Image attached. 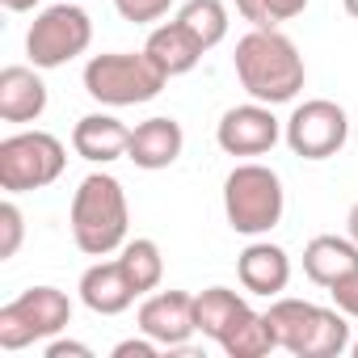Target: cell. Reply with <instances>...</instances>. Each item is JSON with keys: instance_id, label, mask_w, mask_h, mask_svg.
Segmentation results:
<instances>
[{"instance_id": "1", "label": "cell", "mask_w": 358, "mask_h": 358, "mask_svg": "<svg viewBox=\"0 0 358 358\" xmlns=\"http://www.w3.org/2000/svg\"><path fill=\"white\" fill-rule=\"evenodd\" d=\"M236 80L241 89L253 97V101H266V106H287L299 97L303 80H308V68H303V55L299 47L282 34V30H249L241 43H236Z\"/></svg>"}, {"instance_id": "13", "label": "cell", "mask_w": 358, "mask_h": 358, "mask_svg": "<svg viewBox=\"0 0 358 358\" xmlns=\"http://www.w3.org/2000/svg\"><path fill=\"white\" fill-rule=\"evenodd\" d=\"M182 148H186V131H182V122L169 118V114H156V118H148V122H139V127L131 131L127 160H131L135 169L156 173V169H169L177 156H182Z\"/></svg>"}, {"instance_id": "20", "label": "cell", "mask_w": 358, "mask_h": 358, "mask_svg": "<svg viewBox=\"0 0 358 358\" xmlns=\"http://www.w3.org/2000/svg\"><path fill=\"white\" fill-rule=\"evenodd\" d=\"M118 262H122V270H127V278H131V287H135L139 295H152V291L160 287V278H164L160 245H156V241H148V236L127 241V245L118 249Z\"/></svg>"}, {"instance_id": "25", "label": "cell", "mask_w": 358, "mask_h": 358, "mask_svg": "<svg viewBox=\"0 0 358 358\" xmlns=\"http://www.w3.org/2000/svg\"><path fill=\"white\" fill-rule=\"evenodd\" d=\"M329 295H333V308H341L345 316H354V320H358V274H350V278L333 282V287H329Z\"/></svg>"}, {"instance_id": "6", "label": "cell", "mask_w": 358, "mask_h": 358, "mask_svg": "<svg viewBox=\"0 0 358 358\" xmlns=\"http://www.w3.org/2000/svg\"><path fill=\"white\" fill-rule=\"evenodd\" d=\"M72 324V299L59 287H30L0 308V350H26L51 341Z\"/></svg>"}, {"instance_id": "2", "label": "cell", "mask_w": 358, "mask_h": 358, "mask_svg": "<svg viewBox=\"0 0 358 358\" xmlns=\"http://www.w3.org/2000/svg\"><path fill=\"white\" fill-rule=\"evenodd\" d=\"M72 241L89 257H110L127 245L131 207L122 194V182L110 173H89L72 194Z\"/></svg>"}, {"instance_id": "17", "label": "cell", "mask_w": 358, "mask_h": 358, "mask_svg": "<svg viewBox=\"0 0 358 358\" xmlns=\"http://www.w3.org/2000/svg\"><path fill=\"white\" fill-rule=\"evenodd\" d=\"M72 148L80 160L89 164H110L118 156H127L131 148V127L114 114H85L76 127H72Z\"/></svg>"}, {"instance_id": "22", "label": "cell", "mask_w": 358, "mask_h": 358, "mask_svg": "<svg viewBox=\"0 0 358 358\" xmlns=\"http://www.w3.org/2000/svg\"><path fill=\"white\" fill-rule=\"evenodd\" d=\"M308 9V0H236V13L257 30H278Z\"/></svg>"}, {"instance_id": "26", "label": "cell", "mask_w": 358, "mask_h": 358, "mask_svg": "<svg viewBox=\"0 0 358 358\" xmlns=\"http://www.w3.org/2000/svg\"><path fill=\"white\" fill-rule=\"evenodd\" d=\"M156 350H160V345L143 333V337H127V341H118V345H114V358H156Z\"/></svg>"}, {"instance_id": "23", "label": "cell", "mask_w": 358, "mask_h": 358, "mask_svg": "<svg viewBox=\"0 0 358 358\" xmlns=\"http://www.w3.org/2000/svg\"><path fill=\"white\" fill-rule=\"evenodd\" d=\"M22 236H26V215L17 211V203H0V262L17 257Z\"/></svg>"}, {"instance_id": "16", "label": "cell", "mask_w": 358, "mask_h": 358, "mask_svg": "<svg viewBox=\"0 0 358 358\" xmlns=\"http://www.w3.org/2000/svg\"><path fill=\"white\" fill-rule=\"evenodd\" d=\"M143 51H148V59L173 80V76H186V72H194L199 68V59L207 55V47L182 26V22H164V26H156L152 34H148V43H143Z\"/></svg>"}, {"instance_id": "19", "label": "cell", "mask_w": 358, "mask_h": 358, "mask_svg": "<svg viewBox=\"0 0 358 358\" xmlns=\"http://www.w3.org/2000/svg\"><path fill=\"white\" fill-rule=\"evenodd\" d=\"M249 312V299L236 295L232 287H207L203 295H194V324L203 337H211L220 345V337Z\"/></svg>"}, {"instance_id": "8", "label": "cell", "mask_w": 358, "mask_h": 358, "mask_svg": "<svg viewBox=\"0 0 358 358\" xmlns=\"http://www.w3.org/2000/svg\"><path fill=\"white\" fill-rule=\"evenodd\" d=\"M89 43H93V17L80 5H72V0H64V5H47L30 22V30H26V55L43 72L72 64L76 55L89 51Z\"/></svg>"}, {"instance_id": "27", "label": "cell", "mask_w": 358, "mask_h": 358, "mask_svg": "<svg viewBox=\"0 0 358 358\" xmlns=\"http://www.w3.org/2000/svg\"><path fill=\"white\" fill-rule=\"evenodd\" d=\"M47 358H93V350L85 341H68V337H51L47 341Z\"/></svg>"}, {"instance_id": "21", "label": "cell", "mask_w": 358, "mask_h": 358, "mask_svg": "<svg viewBox=\"0 0 358 358\" xmlns=\"http://www.w3.org/2000/svg\"><path fill=\"white\" fill-rule=\"evenodd\" d=\"M177 22H182L207 51L228 38V5L224 0H186V5L177 9Z\"/></svg>"}, {"instance_id": "31", "label": "cell", "mask_w": 358, "mask_h": 358, "mask_svg": "<svg viewBox=\"0 0 358 358\" xmlns=\"http://www.w3.org/2000/svg\"><path fill=\"white\" fill-rule=\"evenodd\" d=\"M350 354H354V358H358V341H350Z\"/></svg>"}, {"instance_id": "15", "label": "cell", "mask_w": 358, "mask_h": 358, "mask_svg": "<svg viewBox=\"0 0 358 358\" xmlns=\"http://www.w3.org/2000/svg\"><path fill=\"white\" fill-rule=\"evenodd\" d=\"M43 68L9 64L0 72V118L5 122H34L47 110V85L38 76Z\"/></svg>"}, {"instance_id": "4", "label": "cell", "mask_w": 358, "mask_h": 358, "mask_svg": "<svg viewBox=\"0 0 358 358\" xmlns=\"http://www.w3.org/2000/svg\"><path fill=\"white\" fill-rule=\"evenodd\" d=\"M287 211V190H282V177L270 164H236L224 182V215L228 228L241 236H266L270 228L282 224Z\"/></svg>"}, {"instance_id": "11", "label": "cell", "mask_w": 358, "mask_h": 358, "mask_svg": "<svg viewBox=\"0 0 358 358\" xmlns=\"http://www.w3.org/2000/svg\"><path fill=\"white\" fill-rule=\"evenodd\" d=\"M139 333H148L160 350H186V341L199 333L194 324V295L186 291H152L139 303Z\"/></svg>"}, {"instance_id": "10", "label": "cell", "mask_w": 358, "mask_h": 358, "mask_svg": "<svg viewBox=\"0 0 358 358\" xmlns=\"http://www.w3.org/2000/svg\"><path fill=\"white\" fill-rule=\"evenodd\" d=\"M278 139H282V122L274 118V106H266V101L232 106V110H224V118L215 127V143L228 156H266Z\"/></svg>"}, {"instance_id": "12", "label": "cell", "mask_w": 358, "mask_h": 358, "mask_svg": "<svg viewBox=\"0 0 358 358\" xmlns=\"http://www.w3.org/2000/svg\"><path fill=\"white\" fill-rule=\"evenodd\" d=\"M236 278L249 295H266V299H278L291 282V257L282 245H270V241H253L245 245V253L236 257Z\"/></svg>"}, {"instance_id": "7", "label": "cell", "mask_w": 358, "mask_h": 358, "mask_svg": "<svg viewBox=\"0 0 358 358\" xmlns=\"http://www.w3.org/2000/svg\"><path fill=\"white\" fill-rule=\"evenodd\" d=\"M64 164H68V152L51 131H17L9 139H0V190L5 194L43 190L59 182Z\"/></svg>"}, {"instance_id": "30", "label": "cell", "mask_w": 358, "mask_h": 358, "mask_svg": "<svg viewBox=\"0 0 358 358\" xmlns=\"http://www.w3.org/2000/svg\"><path fill=\"white\" fill-rule=\"evenodd\" d=\"M341 5H345V13H350V17L358 22V0H341Z\"/></svg>"}, {"instance_id": "9", "label": "cell", "mask_w": 358, "mask_h": 358, "mask_svg": "<svg viewBox=\"0 0 358 358\" xmlns=\"http://www.w3.org/2000/svg\"><path fill=\"white\" fill-rule=\"evenodd\" d=\"M282 139L303 160H329L350 139V114L329 97H312L291 110V118L282 122Z\"/></svg>"}, {"instance_id": "29", "label": "cell", "mask_w": 358, "mask_h": 358, "mask_svg": "<svg viewBox=\"0 0 358 358\" xmlns=\"http://www.w3.org/2000/svg\"><path fill=\"white\" fill-rule=\"evenodd\" d=\"M345 232L354 236V245H358V203L350 207V215H345Z\"/></svg>"}, {"instance_id": "28", "label": "cell", "mask_w": 358, "mask_h": 358, "mask_svg": "<svg viewBox=\"0 0 358 358\" xmlns=\"http://www.w3.org/2000/svg\"><path fill=\"white\" fill-rule=\"evenodd\" d=\"M0 5H5L9 13H30V9L38 5V0H0Z\"/></svg>"}, {"instance_id": "5", "label": "cell", "mask_w": 358, "mask_h": 358, "mask_svg": "<svg viewBox=\"0 0 358 358\" xmlns=\"http://www.w3.org/2000/svg\"><path fill=\"white\" fill-rule=\"evenodd\" d=\"M164 85H169V76L148 59V51H110V55H93L85 64V93L110 110L143 106V101L160 97Z\"/></svg>"}, {"instance_id": "18", "label": "cell", "mask_w": 358, "mask_h": 358, "mask_svg": "<svg viewBox=\"0 0 358 358\" xmlns=\"http://www.w3.org/2000/svg\"><path fill=\"white\" fill-rule=\"evenodd\" d=\"M303 274L316 282V287H333L350 274H358V245L354 236H312L303 245Z\"/></svg>"}, {"instance_id": "3", "label": "cell", "mask_w": 358, "mask_h": 358, "mask_svg": "<svg viewBox=\"0 0 358 358\" xmlns=\"http://www.w3.org/2000/svg\"><path fill=\"white\" fill-rule=\"evenodd\" d=\"M274 345L295 358H337L350 350V324L341 308H320L312 299H274L266 312Z\"/></svg>"}, {"instance_id": "14", "label": "cell", "mask_w": 358, "mask_h": 358, "mask_svg": "<svg viewBox=\"0 0 358 358\" xmlns=\"http://www.w3.org/2000/svg\"><path fill=\"white\" fill-rule=\"evenodd\" d=\"M76 291H80V303L89 312H97V316H118V312H127L139 299V291L131 287V278H127V270H122L118 257L114 262H93L80 274Z\"/></svg>"}, {"instance_id": "24", "label": "cell", "mask_w": 358, "mask_h": 358, "mask_svg": "<svg viewBox=\"0 0 358 358\" xmlns=\"http://www.w3.org/2000/svg\"><path fill=\"white\" fill-rule=\"evenodd\" d=\"M169 5H173V0H114L118 17L131 22V26H152V22H160V17L169 13Z\"/></svg>"}]
</instances>
